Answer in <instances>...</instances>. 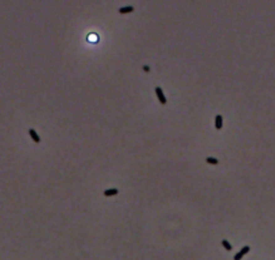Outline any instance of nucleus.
I'll return each instance as SVG.
<instances>
[{
	"label": "nucleus",
	"mask_w": 275,
	"mask_h": 260,
	"mask_svg": "<svg viewBox=\"0 0 275 260\" xmlns=\"http://www.w3.org/2000/svg\"><path fill=\"white\" fill-rule=\"evenodd\" d=\"M155 95H156L158 100H159V102L162 105H165L166 102H167V98H166L165 93H163V89H162L161 86H155Z\"/></svg>",
	"instance_id": "f257e3e1"
},
{
	"label": "nucleus",
	"mask_w": 275,
	"mask_h": 260,
	"mask_svg": "<svg viewBox=\"0 0 275 260\" xmlns=\"http://www.w3.org/2000/svg\"><path fill=\"white\" fill-rule=\"evenodd\" d=\"M250 249H251V248H250L248 245L243 247V248H241V249L239 251V252H237V253L235 255V257H233V260H241V259H243V256H244V255H247V253L250 252Z\"/></svg>",
	"instance_id": "f03ea898"
},
{
	"label": "nucleus",
	"mask_w": 275,
	"mask_h": 260,
	"mask_svg": "<svg viewBox=\"0 0 275 260\" xmlns=\"http://www.w3.org/2000/svg\"><path fill=\"white\" fill-rule=\"evenodd\" d=\"M214 127H216V129H223V127H224V119H223V116L221 115H216V117H214Z\"/></svg>",
	"instance_id": "7ed1b4c3"
},
{
	"label": "nucleus",
	"mask_w": 275,
	"mask_h": 260,
	"mask_svg": "<svg viewBox=\"0 0 275 260\" xmlns=\"http://www.w3.org/2000/svg\"><path fill=\"white\" fill-rule=\"evenodd\" d=\"M134 6H125V7H121L119 8V14L120 15H125V14H132L134 12Z\"/></svg>",
	"instance_id": "20e7f679"
},
{
	"label": "nucleus",
	"mask_w": 275,
	"mask_h": 260,
	"mask_svg": "<svg viewBox=\"0 0 275 260\" xmlns=\"http://www.w3.org/2000/svg\"><path fill=\"white\" fill-rule=\"evenodd\" d=\"M29 135L31 136V139L34 140V143H40V138H39V135H38V132L35 131V129H33V128H30L29 129Z\"/></svg>",
	"instance_id": "39448f33"
},
{
	"label": "nucleus",
	"mask_w": 275,
	"mask_h": 260,
	"mask_svg": "<svg viewBox=\"0 0 275 260\" xmlns=\"http://www.w3.org/2000/svg\"><path fill=\"white\" fill-rule=\"evenodd\" d=\"M118 193H119V190L116 189V187H109V189L104 190V195L105 197H115Z\"/></svg>",
	"instance_id": "423d86ee"
},
{
	"label": "nucleus",
	"mask_w": 275,
	"mask_h": 260,
	"mask_svg": "<svg viewBox=\"0 0 275 260\" xmlns=\"http://www.w3.org/2000/svg\"><path fill=\"white\" fill-rule=\"evenodd\" d=\"M206 163L212 164V166H217V164H219V160L216 159V158H213V156H208V158H206Z\"/></svg>",
	"instance_id": "0eeeda50"
},
{
	"label": "nucleus",
	"mask_w": 275,
	"mask_h": 260,
	"mask_svg": "<svg viewBox=\"0 0 275 260\" xmlns=\"http://www.w3.org/2000/svg\"><path fill=\"white\" fill-rule=\"evenodd\" d=\"M221 245H223V247H224V248L227 249V251H232V245H231V243H229L228 240H225V239H224V240H221Z\"/></svg>",
	"instance_id": "6e6552de"
},
{
	"label": "nucleus",
	"mask_w": 275,
	"mask_h": 260,
	"mask_svg": "<svg viewBox=\"0 0 275 260\" xmlns=\"http://www.w3.org/2000/svg\"><path fill=\"white\" fill-rule=\"evenodd\" d=\"M143 70L146 71V73H148V71H150V66H147V65H144L143 66Z\"/></svg>",
	"instance_id": "1a4fd4ad"
}]
</instances>
